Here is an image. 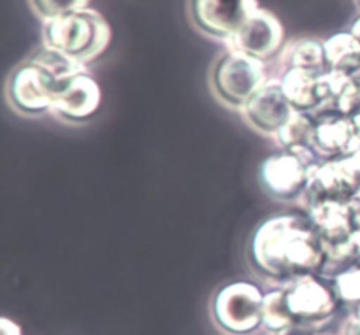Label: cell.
Here are the masks:
<instances>
[{
  "mask_svg": "<svg viewBox=\"0 0 360 335\" xmlns=\"http://www.w3.org/2000/svg\"><path fill=\"white\" fill-rule=\"evenodd\" d=\"M246 260L260 280L287 287L306 276H319L326 248L308 213H276L260 221L246 248Z\"/></svg>",
  "mask_w": 360,
  "mask_h": 335,
  "instance_id": "6da1fadb",
  "label": "cell"
},
{
  "mask_svg": "<svg viewBox=\"0 0 360 335\" xmlns=\"http://www.w3.org/2000/svg\"><path fill=\"white\" fill-rule=\"evenodd\" d=\"M111 37L112 30L105 18L90 7L42 23V46L63 53L84 67L104 55Z\"/></svg>",
  "mask_w": 360,
  "mask_h": 335,
  "instance_id": "7a4b0ae2",
  "label": "cell"
},
{
  "mask_svg": "<svg viewBox=\"0 0 360 335\" xmlns=\"http://www.w3.org/2000/svg\"><path fill=\"white\" fill-rule=\"evenodd\" d=\"M267 81V63L236 49H225L210 70L211 93L221 105L236 112H241Z\"/></svg>",
  "mask_w": 360,
  "mask_h": 335,
  "instance_id": "3957f363",
  "label": "cell"
},
{
  "mask_svg": "<svg viewBox=\"0 0 360 335\" xmlns=\"http://www.w3.org/2000/svg\"><path fill=\"white\" fill-rule=\"evenodd\" d=\"M266 291L253 281H231L214 291L210 304L214 327L225 335H253L264 329Z\"/></svg>",
  "mask_w": 360,
  "mask_h": 335,
  "instance_id": "277c9868",
  "label": "cell"
},
{
  "mask_svg": "<svg viewBox=\"0 0 360 335\" xmlns=\"http://www.w3.org/2000/svg\"><path fill=\"white\" fill-rule=\"evenodd\" d=\"M320 165H323L322 162L309 155L280 150L260 164V188L276 202L299 206Z\"/></svg>",
  "mask_w": 360,
  "mask_h": 335,
  "instance_id": "5b68a950",
  "label": "cell"
},
{
  "mask_svg": "<svg viewBox=\"0 0 360 335\" xmlns=\"http://www.w3.org/2000/svg\"><path fill=\"white\" fill-rule=\"evenodd\" d=\"M60 86L62 83L48 69L28 58L14 67L7 77V104L27 118L51 114Z\"/></svg>",
  "mask_w": 360,
  "mask_h": 335,
  "instance_id": "8992f818",
  "label": "cell"
},
{
  "mask_svg": "<svg viewBox=\"0 0 360 335\" xmlns=\"http://www.w3.org/2000/svg\"><path fill=\"white\" fill-rule=\"evenodd\" d=\"M360 199V150L350 157L320 165L299 207L304 211L323 202L354 204Z\"/></svg>",
  "mask_w": 360,
  "mask_h": 335,
  "instance_id": "52a82bcc",
  "label": "cell"
},
{
  "mask_svg": "<svg viewBox=\"0 0 360 335\" xmlns=\"http://www.w3.org/2000/svg\"><path fill=\"white\" fill-rule=\"evenodd\" d=\"M283 288L295 325L320 330L343 308L329 281L320 276H306Z\"/></svg>",
  "mask_w": 360,
  "mask_h": 335,
  "instance_id": "ba28073f",
  "label": "cell"
},
{
  "mask_svg": "<svg viewBox=\"0 0 360 335\" xmlns=\"http://www.w3.org/2000/svg\"><path fill=\"white\" fill-rule=\"evenodd\" d=\"M257 9V0H188V16L195 30L221 44H227Z\"/></svg>",
  "mask_w": 360,
  "mask_h": 335,
  "instance_id": "9c48e42d",
  "label": "cell"
},
{
  "mask_svg": "<svg viewBox=\"0 0 360 335\" xmlns=\"http://www.w3.org/2000/svg\"><path fill=\"white\" fill-rule=\"evenodd\" d=\"M285 44V28L280 18L271 11L259 7L243 25L241 30L225 44V48L243 51L267 63L280 58Z\"/></svg>",
  "mask_w": 360,
  "mask_h": 335,
  "instance_id": "30bf717a",
  "label": "cell"
},
{
  "mask_svg": "<svg viewBox=\"0 0 360 335\" xmlns=\"http://www.w3.org/2000/svg\"><path fill=\"white\" fill-rule=\"evenodd\" d=\"M315 137L313 144L322 162H334L350 157L360 150V139L354 119L329 105L315 114Z\"/></svg>",
  "mask_w": 360,
  "mask_h": 335,
  "instance_id": "8fae6325",
  "label": "cell"
},
{
  "mask_svg": "<svg viewBox=\"0 0 360 335\" xmlns=\"http://www.w3.org/2000/svg\"><path fill=\"white\" fill-rule=\"evenodd\" d=\"M239 114L245 118L250 129L274 139L295 111L285 95L280 77H274L250 98Z\"/></svg>",
  "mask_w": 360,
  "mask_h": 335,
  "instance_id": "7c38bea8",
  "label": "cell"
},
{
  "mask_svg": "<svg viewBox=\"0 0 360 335\" xmlns=\"http://www.w3.org/2000/svg\"><path fill=\"white\" fill-rule=\"evenodd\" d=\"M102 91L88 72H81L63 81L56 93L51 114L69 125H83L97 114Z\"/></svg>",
  "mask_w": 360,
  "mask_h": 335,
  "instance_id": "4fadbf2b",
  "label": "cell"
},
{
  "mask_svg": "<svg viewBox=\"0 0 360 335\" xmlns=\"http://www.w3.org/2000/svg\"><path fill=\"white\" fill-rule=\"evenodd\" d=\"M280 81L295 112L315 114L320 109L333 105L334 93L329 72L292 69L281 72Z\"/></svg>",
  "mask_w": 360,
  "mask_h": 335,
  "instance_id": "5bb4252c",
  "label": "cell"
},
{
  "mask_svg": "<svg viewBox=\"0 0 360 335\" xmlns=\"http://www.w3.org/2000/svg\"><path fill=\"white\" fill-rule=\"evenodd\" d=\"M306 213L322 237L326 249L347 244L354 239L355 228L354 218H352V204L323 202Z\"/></svg>",
  "mask_w": 360,
  "mask_h": 335,
  "instance_id": "9a60e30c",
  "label": "cell"
},
{
  "mask_svg": "<svg viewBox=\"0 0 360 335\" xmlns=\"http://www.w3.org/2000/svg\"><path fill=\"white\" fill-rule=\"evenodd\" d=\"M278 63L281 72L292 69L313 70V72H327L326 48L322 39L299 37L292 39L285 44Z\"/></svg>",
  "mask_w": 360,
  "mask_h": 335,
  "instance_id": "2e32d148",
  "label": "cell"
},
{
  "mask_svg": "<svg viewBox=\"0 0 360 335\" xmlns=\"http://www.w3.org/2000/svg\"><path fill=\"white\" fill-rule=\"evenodd\" d=\"M327 70L330 72L360 74V42L350 30L330 35L323 41Z\"/></svg>",
  "mask_w": 360,
  "mask_h": 335,
  "instance_id": "e0dca14e",
  "label": "cell"
},
{
  "mask_svg": "<svg viewBox=\"0 0 360 335\" xmlns=\"http://www.w3.org/2000/svg\"><path fill=\"white\" fill-rule=\"evenodd\" d=\"M313 137H315V116L306 114V112H295L288 119L287 125L276 133L274 143L278 144L280 150L309 155L322 162V158L316 153L315 144H313Z\"/></svg>",
  "mask_w": 360,
  "mask_h": 335,
  "instance_id": "ac0fdd59",
  "label": "cell"
},
{
  "mask_svg": "<svg viewBox=\"0 0 360 335\" xmlns=\"http://www.w3.org/2000/svg\"><path fill=\"white\" fill-rule=\"evenodd\" d=\"M262 325L271 335L283 332V330L295 325L294 318L290 315V309H288L287 294H285L283 287L273 288L264 297Z\"/></svg>",
  "mask_w": 360,
  "mask_h": 335,
  "instance_id": "d6986e66",
  "label": "cell"
},
{
  "mask_svg": "<svg viewBox=\"0 0 360 335\" xmlns=\"http://www.w3.org/2000/svg\"><path fill=\"white\" fill-rule=\"evenodd\" d=\"M30 60H34L39 65L48 69L60 83H63V81L70 79V77L77 76V74L81 72H86V67L77 63L76 60L69 58V56H65L63 53L55 51V49L51 48H46V46H41V48L35 49V51L32 53Z\"/></svg>",
  "mask_w": 360,
  "mask_h": 335,
  "instance_id": "ffe728a7",
  "label": "cell"
},
{
  "mask_svg": "<svg viewBox=\"0 0 360 335\" xmlns=\"http://www.w3.org/2000/svg\"><path fill=\"white\" fill-rule=\"evenodd\" d=\"M329 283L336 291L343 308L354 311L357 306H360V263L338 274Z\"/></svg>",
  "mask_w": 360,
  "mask_h": 335,
  "instance_id": "44dd1931",
  "label": "cell"
},
{
  "mask_svg": "<svg viewBox=\"0 0 360 335\" xmlns=\"http://www.w3.org/2000/svg\"><path fill=\"white\" fill-rule=\"evenodd\" d=\"M32 11L44 21L55 20V18L65 16V14L76 13V11L86 9L90 0H28Z\"/></svg>",
  "mask_w": 360,
  "mask_h": 335,
  "instance_id": "7402d4cb",
  "label": "cell"
},
{
  "mask_svg": "<svg viewBox=\"0 0 360 335\" xmlns=\"http://www.w3.org/2000/svg\"><path fill=\"white\" fill-rule=\"evenodd\" d=\"M341 335H360V316L350 313L348 320L345 322Z\"/></svg>",
  "mask_w": 360,
  "mask_h": 335,
  "instance_id": "603a6c76",
  "label": "cell"
},
{
  "mask_svg": "<svg viewBox=\"0 0 360 335\" xmlns=\"http://www.w3.org/2000/svg\"><path fill=\"white\" fill-rule=\"evenodd\" d=\"M319 329H311V327H302V325H294L290 329L283 330V332H278L273 335H319Z\"/></svg>",
  "mask_w": 360,
  "mask_h": 335,
  "instance_id": "cb8c5ba5",
  "label": "cell"
},
{
  "mask_svg": "<svg viewBox=\"0 0 360 335\" xmlns=\"http://www.w3.org/2000/svg\"><path fill=\"white\" fill-rule=\"evenodd\" d=\"M0 335H21V329L9 318L0 320Z\"/></svg>",
  "mask_w": 360,
  "mask_h": 335,
  "instance_id": "d4e9b609",
  "label": "cell"
},
{
  "mask_svg": "<svg viewBox=\"0 0 360 335\" xmlns=\"http://www.w3.org/2000/svg\"><path fill=\"white\" fill-rule=\"evenodd\" d=\"M350 32L352 34L355 35V37H357V41L360 42V14L357 18H355L354 21H352V25H350Z\"/></svg>",
  "mask_w": 360,
  "mask_h": 335,
  "instance_id": "484cf974",
  "label": "cell"
},
{
  "mask_svg": "<svg viewBox=\"0 0 360 335\" xmlns=\"http://www.w3.org/2000/svg\"><path fill=\"white\" fill-rule=\"evenodd\" d=\"M350 118L354 119V125H355V129H357L359 139H360V105H359L357 109H355L354 112H352V114H350Z\"/></svg>",
  "mask_w": 360,
  "mask_h": 335,
  "instance_id": "4316f807",
  "label": "cell"
},
{
  "mask_svg": "<svg viewBox=\"0 0 360 335\" xmlns=\"http://www.w3.org/2000/svg\"><path fill=\"white\" fill-rule=\"evenodd\" d=\"M350 313H354V315H357V316H360V306H357V308L354 309V311H350Z\"/></svg>",
  "mask_w": 360,
  "mask_h": 335,
  "instance_id": "83f0119b",
  "label": "cell"
},
{
  "mask_svg": "<svg viewBox=\"0 0 360 335\" xmlns=\"http://www.w3.org/2000/svg\"><path fill=\"white\" fill-rule=\"evenodd\" d=\"M319 335H334V334H319Z\"/></svg>",
  "mask_w": 360,
  "mask_h": 335,
  "instance_id": "f1b7e54d",
  "label": "cell"
},
{
  "mask_svg": "<svg viewBox=\"0 0 360 335\" xmlns=\"http://www.w3.org/2000/svg\"><path fill=\"white\" fill-rule=\"evenodd\" d=\"M355 2H357V4H359V7H360V0H355Z\"/></svg>",
  "mask_w": 360,
  "mask_h": 335,
  "instance_id": "f546056e",
  "label": "cell"
}]
</instances>
